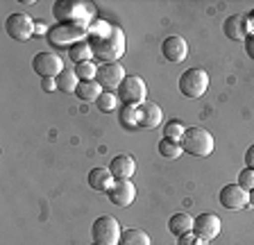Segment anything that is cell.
<instances>
[{"label":"cell","instance_id":"cell-1","mask_svg":"<svg viewBox=\"0 0 254 245\" xmlns=\"http://www.w3.org/2000/svg\"><path fill=\"white\" fill-rule=\"evenodd\" d=\"M89 41L93 57L102 64H114L125 53V34L118 25H111L107 21H95L89 27Z\"/></svg>","mask_w":254,"mask_h":245},{"label":"cell","instance_id":"cell-2","mask_svg":"<svg viewBox=\"0 0 254 245\" xmlns=\"http://www.w3.org/2000/svg\"><path fill=\"white\" fill-rule=\"evenodd\" d=\"M53 14L59 23L66 25H79L89 30L93 25V16H95V7L91 2L84 0H59L53 5Z\"/></svg>","mask_w":254,"mask_h":245},{"label":"cell","instance_id":"cell-3","mask_svg":"<svg viewBox=\"0 0 254 245\" xmlns=\"http://www.w3.org/2000/svg\"><path fill=\"white\" fill-rule=\"evenodd\" d=\"M182 150L193 157H209L213 152V136L202 127H186L180 141Z\"/></svg>","mask_w":254,"mask_h":245},{"label":"cell","instance_id":"cell-4","mask_svg":"<svg viewBox=\"0 0 254 245\" xmlns=\"http://www.w3.org/2000/svg\"><path fill=\"white\" fill-rule=\"evenodd\" d=\"M121 234L123 229L114 216H100L91 225V236H93V243L98 245H118L121 243Z\"/></svg>","mask_w":254,"mask_h":245},{"label":"cell","instance_id":"cell-5","mask_svg":"<svg viewBox=\"0 0 254 245\" xmlns=\"http://www.w3.org/2000/svg\"><path fill=\"white\" fill-rule=\"evenodd\" d=\"M89 37V30L79 25H66V23H59L55 25L50 32H48V41L57 46V48H73L75 43L84 41Z\"/></svg>","mask_w":254,"mask_h":245},{"label":"cell","instance_id":"cell-6","mask_svg":"<svg viewBox=\"0 0 254 245\" xmlns=\"http://www.w3.org/2000/svg\"><path fill=\"white\" fill-rule=\"evenodd\" d=\"M209 89V75L202 68H189L182 73L180 77V91L182 96L190 98V100H197V98L204 96V91Z\"/></svg>","mask_w":254,"mask_h":245},{"label":"cell","instance_id":"cell-7","mask_svg":"<svg viewBox=\"0 0 254 245\" xmlns=\"http://www.w3.org/2000/svg\"><path fill=\"white\" fill-rule=\"evenodd\" d=\"M116 96L123 105L138 107L141 102H145V98H148V86H145V82H143L138 75H129V77H125L123 84L116 89Z\"/></svg>","mask_w":254,"mask_h":245},{"label":"cell","instance_id":"cell-8","mask_svg":"<svg viewBox=\"0 0 254 245\" xmlns=\"http://www.w3.org/2000/svg\"><path fill=\"white\" fill-rule=\"evenodd\" d=\"M34 25H37V23L32 21L25 11H14L5 21V30L14 41H27V39L34 34Z\"/></svg>","mask_w":254,"mask_h":245},{"label":"cell","instance_id":"cell-9","mask_svg":"<svg viewBox=\"0 0 254 245\" xmlns=\"http://www.w3.org/2000/svg\"><path fill=\"white\" fill-rule=\"evenodd\" d=\"M32 68H34V73L43 80V77H57V75L64 70V64H62V59H59V55L39 53V55H34V59H32Z\"/></svg>","mask_w":254,"mask_h":245},{"label":"cell","instance_id":"cell-10","mask_svg":"<svg viewBox=\"0 0 254 245\" xmlns=\"http://www.w3.org/2000/svg\"><path fill=\"white\" fill-rule=\"evenodd\" d=\"M220 204L229 211H238L250 204V191L241 188L238 184H227L220 188Z\"/></svg>","mask_w":254,"mask_h":245},{"label":"cell","instance_id":"cell-11","mask_svg":"<svg viewBox=\"0 0 254 245\" xmlns=\"http://www.w3.org/2000/svg\"><path fill=\"white\" fill-rule=\"evenodd\" d=\"M125 80V68L121 64H102L98 66V75H95V82L102 86L105 91H114L123 84Z\"/></svg>","mask_w":254,"mask_h":245},{"label":"cell","instance_id":"cell-12","mask_svg":"<svg viewBox=\"0 0 254 245\" xmlns=\"http://www.w3.org/2000/svg\"><path fill=\"white\" fill-rule=\"evenodd\" d=\"M222 32L232 41H245L250 37V14H232L222 23Z\"/></svg>","mask_w":254,"mask_h":245},{"label":"cell","instance_id":"cell-13","mask_svg":"<svg viewBox=\"0 0 254 245\" xmlns=\"http://www.w3.org/2000/svg\"><path fill=\"white\" fill-rule=\"evenodd\" d=\"M220 218H218L216 213H200L195 220H193V234H197L200 239L204 241H211L220 234Z\"/></svg>","mask_w":254,"mask_h":245},{"label":"cell","instance_id":"cell-14","mask_svg":"<svg viewBox=\"0 0 254 245\" xmlns=\"http://www.w3.org/2000/svg\"><path fill=\"white\" fill-rule=\"evenodd\" d=\"M161 118H164L161 107L154 105V102L145 100V102H141V105L136 107V122H138V127L154 129V127H159V125H161Z\"/></svg>","mask_w":254,"mask_h":245},{"label":"cell","instance_id":"cell-15","mask_svg":"<svg viewBox=\"0 0 254 245\" xmlns=\"http://www.w3.org/2000/svg\"><path fill=\"white\" fill-rule=\"evenodd\" d=\"M107 193H109V200L116 207H129L134 202V197H136V188L129 180H116Z\"/></svg>","mask_w":254,"mask_h":245},{"label":"cell","instance_id":"cell-16","mask_svg":"<svg viewBox=\"0 0 254 245\" xmlns=\"http://www.w3.org/2000/svg\"><path fill=\"white\" fill-rule=\"evenodd\" d=\"M161 53L170 64H182L186 55H189V43L182 37H166L164 43H161Z\"/></svg>","mask_w":254,"mask_h":245},{"label":"cell","instance_id":"cell-17","mask_svg":"<svg viewBox=\"0 0 254 245\" xmlns=\"http://www.w3.org/2000/svg\"><path fill=\"white\" fill-rule=\"evenodd\" d=\"M109 171L114 180H132V175L136 173V161L129 155H116L109 164Z\"/></svg>","mask_w":254,"mask_h":245},{"label":"cell","instance_id":"cell-18","mask_svg":"<svg viewBox=\"0 0 254 245\" xmlns=\"http://www.w3.org/2000/svg\"><path fill=\"white\" fill-rule=\"evenodd\" d=\"M193 216L190 213H186V211H177V213H173L168 218V229L173 232L177 239L180 236H184V234H189V232H193Z\"/></svg>","mask_w":254,"mask_h":245},{"label":"cell","instance_id":"cell-19","mask_svg":"<svg viewBox=\"0 0 254 245\" xmlns=\"http://www.w3.org/2000/svg\"><path fill=\"white\" fill-rule=\"evenodd\" d=\"M114 175L109 168H91L89 171V186L93 191H109L114 186Z\"/></svg>","mask_w":254,"mask_h":245},{"label":"cell","instance_id":"cell-20","mask_svg":"<svg viewBox=\"0 0 254 245\" xmlns=\"http://www.w3.org/2000/svg\"><path fill=\"white\" fill-rule=\"evenodd\" d=\"M118 245H150V236L141 227H127V229H123L121 243Z\"/></svg>","mask_w":254,"mask_h":245},{"label":"cell","instance_id":"cell-21","mask_svg":"<svg viewBox=\"0 0 254 245\" xmlns=\"http://www.w3.org/2000/svg\"><path fill=\"white\" fill-rule=\"evenodd\" d=\"M102 93V86L98 84L95 80L91 82H79L77 84V91H75V96L79 98V100H84V102H95L98 98H100Z\"/></svg>","mask_w":254,"mask_h":245},{"label":"cell","instance_id":"cell-22","mask_svg":"<svg viewBox=\"0 0 254 245\" xmlns=\"http://www.w3.org/2000/svg\"><path fill=\"white\" fill-rule=\"evenodd\" d=\"M79 77L75 75V68H64L62 73L57 75V89L62 93H75L77 91V84H79Z\"/></svg>","mask_w":254,"mask_h":245},{"label":"cell","instance_id":"cell-23","mask_svg":"<svg viewBox=\"0 0 254 245\" xmlns=\"http://www.w3.org/2000/svg\"><path fill=\"white\" fill-rule=\"evenodd\" d=\"M68 57L75 66L82 64V61H91L93 59V50H91L89 41H79V43H75L73 48H68Z\"/></svg>","mask_w":254,"mask_h":245},{"label":"cell","instance_id":"cell-24","mask_svg":"<svg viewBox=\"0 0 254 245\" xmlns=\"http://www.w3.org/2000/svg\"><path fill=\"white\" fill-rule=\"evenodd\" d=\"M184 132H186V127L182 125V121H177V118H173V121H168L164 125V139L175 141V143H180Z\"/></svg>","mask_w":254,"mask_h":245},{"label":"cell","instance_id":"cell-25","mask_svg":"<svg viewBox=\"0 0 254 245\" xmlns=\"http://www.w3.org/2000/svg\"><path fill=\"white\" fill-rule=\"evenodd\" d=\"M95 107H98L102 114H111L118 107V96L114 91H102L100 98L95 100Z\"/></svg>","mask_w":254,"mask_h":245},{"label":"cell","instance_id":"cell-26","mask_svg":"<svg viewBox=\"0 0 254 245\" xmlns=\"http://www.w3.org/2000/svg\"><path fill=\"white\" fill-rule=\"evenodd\" d=\"M184 150H182L180 143H175V141H168V139H161L159 141V155L166 157V159H177Z\"/></svg>","mask_w":254,"mask_h":245},{"label":"cell","instance_id":"cell-27","mask_svg":"<svg viewBox=\"0 0 254 245\" xmlns=\"http://www.w3.org/2000/svg\"><path fill=\"white\" fill-rule=\"evenodd\" d=\"M75 75L79 77V82H91L98 75V66L93 61H82V64L75 66Z\"/></svg>","mask_w":254,"mask_h":245},{"label":"cell","instance_id":"cell-28","mask_svg":"<svg viewBox=\"0 0 254 245\" xmlns=\"http://www.w3.org/2000/svg\"><path fill=\"white\" fill-rule=\"evenodd\" d=\"M121 125H123V127H138V122H136V107L123 105V109H121Z\"/></svg>","mask_w":254,"mask_h":245},{"label":"cell","instance_id":"cell-29","mask_svg":"<svg viewBox=\"0 0 254 245\" xmlns=\"http://www.w3.org/2000/svg\"><path fill=\"white\" fill-rule=\"evenodd\" d=\"M241 188H245V191H252L254 188V171L252 168H245V171L238 173V182H236Z\"/></svg>","mask_w":254,"mask_h":245},{"label":"cell","instance_id":"cell-30","mask_svg":"<svg viewBox=\"0 0 254 245\" xmlns=\"http://www.w3.org/2000/svg\"><path fill=\"white\" fill-rule=\"evenodd\" d=\"M177 245H209V241L200 239L197 234H193V232H189V234L180 236V241H177Z\"/></svg>","mask_w":254,"mask_h":245},{"label":"cell","instance_id":"cell-31","mask_svg":"<svg viewBox=\"0 0 254 245\" xmlns=\"http://www.w3.org/2000/svg\"><path fill=\"white\" fill-rule=\"evenodd\" d=\"M41 86H43V91H55L57 89V77H43Z\"/></svg>","mask_w":254,"mask_h":245},{"label":"cell","instance_id":"cell-32","mask_svg":"<svg viewBox=\"0 0 254 245\" xmlns=\"http://www.w3.org/2000/svg\"><path fill=\"white\" fill-rule=\"evenodd\" d=\"M245 168H252L254 171V143L248 148V152H245Z\"/></svg>","mask_w":254,"mask_h":245},{"label":"cell","instance_id":"cell-33","mask_svg":"<svg viewBox=\"0 0 254 245\" xmlns=\"http://www.w3.org/2000/svg\"><path fill=\"white\" fill-rule=\"evenodd\" d=\"M245 53H248L250 59H254V34H250V37L245 39Z\"/></svg>","mask_w":254,"mask_h":245},{"label":"cell","instance_id":"cell-34","mask_svg":"<svg viewBox=\"0 0 254 245\" xmlns=\"http://www.w3.org/2000/svg\"><path fill=\"white\" fill-rule=\"evenodd\" d=\"M48 32H50V30H48L46 23H37V25H34V34H48Z\"/></svg>","mask_w":254,"mask_h":245},{"label":"cell","instance_id":"cell-35","mask_svg":"<svg viewBox=\"0 0 254 245\" xmlns=\"http://www.w3.org/2000/svg\"><path fill=\"white\" fill-rule=\"evenodd\" d=\"M250 34H254V9L250 11Z\"/></svg>","mask_w":254,"mask_h":245},{"label":"cell","instance_id":"cell-36","mask_svg":"<svg viewBox=\"0 0 254 245\" xmlns=\"http://www.w3.org/2000/svg\"><path fill=\"white\" fill-rule=\"evenodd\" d=\"M250 204H252V207H254V188H252V191H250Z\"/></svg>","mask_w":254,"mask_h":245},{"label":"cell","instance_id":"cell-37","mask_svg":"<svg viewBox=\"0 0 254 245\" xmlns=\"http://www.w3.org/2000/svg\"><path fill=\"white\" fill-rule=\"evenodd\" d=\"M91 245H98V243H91Z\"/></svg>","mask_w":254,"mask_h":245}]
</instances>
